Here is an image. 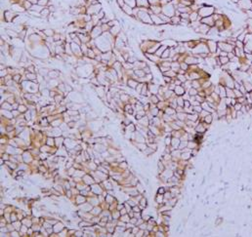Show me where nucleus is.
Here are the masks:
<instances>
[{
	"instance_id": "1",
	"label": "nucleus",
	"mask_w": 252,
	"mask_h": 237,
	"mask_svg": "<svg viewBox=\"0 0 252 237\" xmlns=\"http://www.w3.org/2000/svg\"><path fill=\"white\" fill-rule=\"evenodd\" d=\"M238 6L243 10V11H248L252 9V0H239L238 1Z\"/></svg>"
},
{
	"instance_id": "2",
	"label": "nucleus",
	"mask_w": 252,
	"mask_h": 237,
	"mask_svg": "<svg viewBox=\"0 0 252 237\" xmlns=\"http://www.w3.org/2000/svg\"><path fill=\"white\" fill-rule=\"evenodd\" d=\"M213 12H214V8H213V7H210V6H204V7H202V8L199 9V14H200L202 17H208V16H210Z\"/></svg>"
},
{
	"instance_id": "3",
	"label": "nucleus",
	"mask_w": 252,
	"mask_h": 237,
	"mask_svg": "<svg viewBox=\"0 0 252 237\" xmlns=\"http://www.w3.org/2000/svg\"><path fill=\"white\" fill-rule=\"evenodd\" d=\"M228 61H229V59H228V58H224V57H222V58H221V62H222L223 64L227 63Z\"/></svg>"
},
{
	"instance_id": "4",
	"label": "nucleus",
	"mask_w": 252,
	"mask_h": 237,
	"mask_svg": "<svg viewBox=\"0 0 252 237\" xmlns=\"http://www.w3.org/2000/svg\"><path fill=\"white\" fill-rule=\"evenodd\" d=\"M124 10H125L127 13H131V9H130V7H128V6H124Z\"/></svg>"
},
{
	"instance_id": "5",
	"label": "nucleus",
	"mask_w": 252,
	"mask_h": 237,
	"mask_svg": "<svg viewBox=\"0 0 252 237\" xmlns=\"http://www.w3.org/2000/svg\"><path fill=\"white\" fill-rule=\"evenodd\" d=\"M196 16H197V14H196V13H193V14L192 15V20H195V19H196Z\"/></svg>"
},
{
	"instance_id": "6",
	"label": "nucleus",
	"mask_w": 252,
	"mask_h": 237,
	"mask_svg": "<svg viewBox=\"0 0 252 237\" xmlns=\"http://www.w3.org/2000/svg\"><path fill=\"white\" fill-rule=\"evenodd\" d=\"M29 1H30V2H32V3H33V2H34V3H36V2H37V0H29Z\"/></svg>"
},
{
	"instance_id": "7",
	"label": "nucleus",
	"mask_w": 252,
	"mask_h": 237,
	"mask_svg": "<svg viewBox=\"0 0 252 237\" xmlns=\"http://www.w3.org/2000/svg\"><path fill=\"white\" fill-rule=\"evenodd\" d=\"M231 1H233V2H235V3H238L239 0H231Z\"/></svg>"
}]
</instances>
